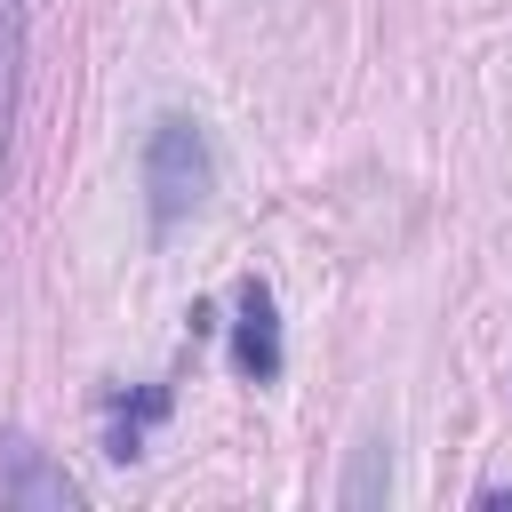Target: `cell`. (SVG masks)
I'll return each mask as SVG.
<instances>
[{
  "mask_svg": "<svg viewBox=\"0 0 512 512\" xmlns=\"http://www.w3.org/2000/svg\"><path fill=\"white\" fill-rule=\"evenodd\" d=\"M144 192H152V224H184L208 192H216V152L200 136V120L160 112L144 136Z\"/></svg>",
  "mask_w": 512,
  "mask_h": 512,
  "instance_id": "obj_1",
  "label": "cell"
},
{
  "mask_svg": "<svg viewBox=\"0 0 512 512\" xmlns=\"http://www.w3.org/2000/svg\"><path fill=\"white\" fill-rule=\"evenodd\" d=\"M16 80H24V0H0V176H8V128H16Z\"/></svg>",
  "mask_w": 512,
  "mask_h": 512,
  "instance_id": "obj_4",
  "label": "cell"
},
{
  "mask_svg": "<svg viewBox=\"0 0 512 512\" xmlns=\"http://www.w3.org/2000/svg\"><path fill=\"white\" fill-rule=\"evenodd\" d=\"M232 368L272 384L280 376V312H272V288L264 280H240V320H232Z\"/></svg>",
  "mask_w": 512,
  "mask_h": 512,
  "instance_id": "obj_3",
  "label": "cell"
},
{
  "mask_svg": "<svg viewBox=\"0 0 512 512\" xmlns=\"http://www.w3.org/2000/svg\"><path fill=\"white\" fill-rule=\"evenodd\" d=\"M384 480H392V472H384V448H360V472H352L344 504H376V496H384Z\"/></svg>",
  "mask_w": 512,
  "mask_h": 512,
  "instance_id": "obj_6",
  "label": "cell"
},
{
  "mask_svg": "<svg viewBox=\"0 0 512 512\" xmlns=\"http://www.w3.org/2000/svg\"><path fill=\"white\" fill-rule=\"evenodd\" d=\"M0 504H24V512H80V480L64 464H48L32 440H8L0 448Z\"/></svg>",
  "mask_w": 512,
  "mask_h": 512,
  "instance_id": "obj_2",
  "label": "cell"
},
{
  "mask_svg": "<svg viewBox=\"0 0 512 512\" xmlns=\"http://www.w3.org/2000/svg\"><path fill=\"white\" fill-rule=\"evenodd\" d=\"M152 416H168V392H136V408L112 424V456H120V464L144 456V424H152Z\"/></svg>",
  "mask_w": 512,
  "mask_h": 512,
  "instance_id": "obj_5",
  "label": "cell"
}]
</instances>
